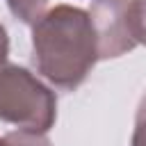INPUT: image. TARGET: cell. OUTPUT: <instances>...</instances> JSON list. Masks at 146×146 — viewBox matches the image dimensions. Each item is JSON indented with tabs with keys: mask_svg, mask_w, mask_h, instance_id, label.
Returning <instances> with one entry per match:
<instances>
[{
	"mask_svg": "<svg viewBox=\"0 0 146 146\" xmlns=\"http://www.w3.org/2000/svg\"><path fill=\"white\" fill-rule=\"evenodd\" d=\"M7 57H9V34H7L5 25L0 23V66L7 64Z\"/></svg>",
	"mask_w": 146,
	"mask_h": 146,
	"instance_id": "ba28073f",
	"label": "cell"
},
{
	"mask_svg": "<svg viewBox=\"0 0 146 146\" xmlns=\"http://www.w3.org/2000/svg\"><path fill=\"white\" fill-rule=\"evenodd\" d=\"M96 62L98 43L89 11L57 5L32 25V66L52 87L78 89Z\"/></svg>",
	"mask_w": 146,
	"mask_h": 146,
	"instance_id": "6da1fadb",
	"label": "cell"
},
{
	"mask_svg": "<svg viewBox=\"0 0 146 146\" xmlns=\"http://www.w3.org/2000/svg\"><path fill=\"white\" fill-rule=\"evenodd\" d=\"M57 119L55 91L18 64L0 66V121L18 130L48 132Z\"/></svg>",
	"mask_w": 146,
	"mask_h": 146,
	"instance_id": "7a4b0ae2",
	"label": "cell"
},
{
	"mask_svg": "<svg viewBox=\"0 0 146 146\" xmlns=\"http://www.w3.org/2000/svg\"><path fill=\"white\" fill-rule=\"evenodd\" d=\"M7 7L11 16L25 25H34L48 7V0H7Z\"/></svg>",
	"mask_w": 146,
	"mask_h": 146,
	"instance_id": "277c9868",
	"label": "cell"
},
{
	"mask_svg": "<svg viewBox=\"0 0 146 146\" xmlns=\"http://www.w3.org/2000/svg\"><path fill=\"white\" fill-rule=\"evenodd\" d=\"M130 25L137 46H146V0H130Z\"/></svg>",
	"mask_w": 146,
	"mask_h": 146,
	"instance_id": "5b68a950",
	"label": "cell"
},
{
	"mask_svg": "<svg viewBox=\"0 0 146 146\" xmlns=\"http://www.w3.org/2000/svg\"><path fill=\"white\" fill-rule=\"evenodd\" d=\"M130 146H146V96H144L141 107H139V112H137V121H135V130H132Z\"/></svg>",
	"mask_w": 146,
	"mask_h": 146,
	"instance_id": "52a82bcc",
	"label": "cell"
},
{
	"mask_svg": "<svg viewBox=\"0 0 146 146\" xmlns=\"http://www.w3.org/2000/svg\"><path fill=\"white\" fill-rule=\"evenodd\" d=\"M9 146H52L46 132H32V130H14L5 135Z\"/></svg>",
	"mask_w": 146,
	"mask_h": 146,
	"instance_id": "8992f818",
	"label": "cell"
},
{
	"mask_svg": "<svg viewBox=\"0 0 146 146\" xmlns=\"http://www.w3.org/2000/svg\"><path fill=\"white\" fill-rule=\"evenodd\" d=\"M98 59H114L130 52L137 41L130 25V0H94L89 9Z\"/></svg>",
	"mask_w": 146,
	"mask_h": 146,
	"instance_id": "3957f363",
	"label": "cell"
},
{
	"mask_svg": "<svg viewBox=\"0 0 146 146\" xmlns=\"http://www.w3.org/2000/svg\"><path fill=\"white\" fill-rule=\"evenodd\" d=\"M0 146H9V144H7V139H5V137H2V139H0Z\"/></svg>",
	"mask_w": 146,
	"mask_h": 146,
	"instance_id": "9c48e42d",
	"label": "cell"
}]
</instances>
